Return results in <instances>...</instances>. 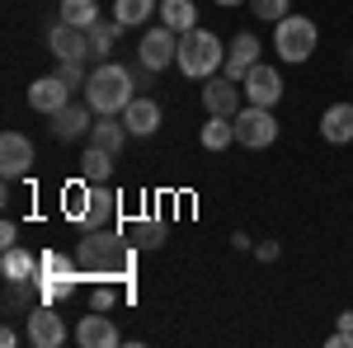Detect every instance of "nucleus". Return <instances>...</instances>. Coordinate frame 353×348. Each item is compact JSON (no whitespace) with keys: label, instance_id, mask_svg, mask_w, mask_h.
<instances>
[{"label":"nucleus","instance_id":"23","mask_svg":"<svg viewBox=\"0 0 353 348\" xmlns=\"http://www.w3.org/2000/svg\"><path fill=\"white\" fill-rule=\"evenodd\" d=\"M151 14H161V5L156 0H113V19L128 28H141Z\"/></svg>","mask_w":353,"mask_h":348},{"label":"nucleus","instance_id":"37","mask_svg":"<svg viewBox=\"0 0 353 348\" xmlns=\"http://www.w3.org/2000/svg\"><path fill=\"white\" fill-rule=\"evenodd\" d=\"M339 329H349V334H353V311H339Z\"/></svg>","mask_w":353,"mask_h":348},{"label":"nucleus","instance_id":"12","mask_svg":"<svg viewBox=\"0 0 353 348\" xmlns=\"http://www.w3.org/2000/svg\"><path fill=\"white\" fill-rule=\"evenodd\" d=\"M94 118H99V113L85 104V99H81V104L57 108V113H52V136H57V141H81V136H90Z\"/></svg>","mask_w":353,"mask_h":348},{"label":"nucleus","instance_id":"2","mask_svg":"<svg viewBox=\"0 0 353 348\" xmlns=\"http://www.w3.org/2000/svg\"><path fill=\"white\" fill-rule=\"evenodd\" d=\"M221 61H226V48H221L217 33H208V28H189V33H179V71H184L189 81H208V76H217Z\"/></svg>","mask_w":353,"mask_h":348},{"label":"nucleus","instance_id":"7","mask_svg":"<svg viewBox=\"0 0 353 348\" xmlns=\"http://www.w3.org/2000/svg\"><path fill=\"white\" fill-rule=\"evenodd\" d=\"M203 108L208 113H221V118H236L245 108V90H241V81H231V76H208L203 81Z\"/></svg>","mask_w":353,"mask_h":348},{"label":"nucleus","instance_id":"28","mask_svg":"<svg viewBox=\"0 0 353 348\" xmlns=\"http://www.w3.org/2000/svg\"><path fill=\"white\" fill-rule=\"evenodd\" d=\"M137 245H141V249H161L165 245V221L161 216H141V221H137Z\"/></svg>","mask_w":353,"mask_h":348},{"label":"nucleus","instance_id":"11","mask_svg":"<svg viewBox=\"0 0 353 348\" xmlns=\"http://www.w3.org/2000/svg\"><path fill=\"white\" fill-rule=\"evenodd\" d=\"M28 344L33 348H61L66 344V320L57 316L48 301L28 311Z\"/></svg>","mask_w":353,"mask_h":348},{"label":"nucleus","instance_id":"25","mask_svg":"<svg viewBox=\"0 0 353 348\" xmlns=\"http://www.w3.org/2000/svg\"><path fill=\"white\" fill-rule=\"evenodd\" d=\"M43 278H81V264L76 254H61V249H43Z\"/></svg>","mask_w":353,"mask_h":348},{"label":"nucleus","instance_id":"30","mask_svg":"<svg viewBox=\"0 0 353 348\" xmlns=\"http://www.w3.org/2000/svg\"><path fill=\"white\" fill-rule=\"evenodd\" d=\"M76 292V278H38V296L52 306V301H66Z\"/></svg>","mask_w":353,"mask_h":348},{"label":"nucleus","instance_id":"27","mask_svg":"<svg viewBox=\"0 0 353 348\" xmlns=\"http://www.w3.org/2000/svg\"><path fill=\"white\" fill-rule=\"evenodd\" d=\"M61 19H66V24H76V28H90L94 19H104V14H99V5H94V0H61Z\"/></svg>","mask_w":353,"mask_h":348},{"label":"nucleus","instance_id":"8","mask_svg":"<svg viewBox=\"0 0 353 348\" xmlns=\"http://www.w3.org/2000/svg\"><path fill=\"white\" fill-rule=\"evenodd\" d=\"M48 48H52L57 61H90V28H76L66 24V19H57L52 28H48Z\"/></svg>","mask_w":353,"mask_h":348},{"label":"nucleus","instance_id":"5","mask_svg":"<svg viewBox=\"0 0 353 348\" xmlns=\"http://www.w3.org/2000/svg\"><path fill=\"white\" fill-rule=\"evenodd\" d=\"M179 61V33L174 28H146L141 33V43H137V66L141 71H165V66H174Z\"/></svg>","mask_w":353,"mask_h":348},{"label":"nucleus","instance_id":"31","mask_svg":"<svg viewBox=\"0 0 353 348\" xmlns=\"http://www.w3.org/2000/svg\"><path fill=\"white\" fill-rule=\"evenodd\" d=\"M250 10H254V19H269V24H278L283 14H292L288 0H250Z\"/></svg>","mask_w":353,"mask_h":348},{"label":"nucleus","instance_id":"14","mask_svg":"<svg viewBox=\"0 0 353 348\" xmlns=\"http://www.w3.org/2000/svg\"><path fill=\"white\" fill-rule=\"evenodd\" d=\"M259 38L254 33H236L231 43H226V61H221V76H231V81H245V71L259 61Z\"/></svg>","mask_w":353,"mask_h":348},{"label":"nucleus","instance_id":"22","mask_svg":"<svg viewBox=\"0 0 353 348\" xmlns=\"http://www.w3.org/2000/svg\"><path fill=\"white\" fill-rule=\"evenodd\" d=\"M161 24L174 28V33L198 28V10H193V0H161Z\"/></svg>","mask_w":353,"mask_h":348},{"label":"nucleus","instance_id":"33","mask_svg":"<svg viewBox=\"0 0 353 348\" xmlns=\"http://www.w3.org/2000/svg\"><path fill=\"white\" fill-rule=\"evenodd\" d=\"M113 301H118V292H113V283H99V287L90 292V306H94V311H113Z\"/></svg>","mask_w":353,"mask_h":348},{"label":"nucleus","instance_id":"34","mask_svg":"<svg viewBox=\"0 0 353 348\" xmlns=\"http://www.w3.org/2000/svg\"><path fill=\"white\" fill-rule=\"evenodd\" d=\"M278 254H283V249H278V240H259V245H254V259H259V264H273Z\"/></svg>","mask_w":353,"mask_h":348},{"label":"nucleus","instance_id":"20","mask_svg":"<svg viewBox=\"0 0 353 348\" xmlns=\"http://www.w3.org/2000/svg\"><path fill=\"white\" fill-rule=\"evenodd\" d=\"M109 174H113V151H104V146H85L81 151V179L85 184H109Z\"/></svg>","mask_w":353,"mask_h":348},{"label":"nucleus","instance_id":"38","mask_svg":"<svg viewBox=\"0 0 353 348\" xmlns=\"http://www.w3.org/2000/svg\"><path fill=\"white\" fill-rule=\"evenodd\" d=\"M217 5H245V0H217Z\"/></svg>","mask_w":353,"mask_h":348},{"label":"nucleus","instance_id":"32","mask_svg":"<svg viewBox=\"0 0 353 348\" xmlns=\"http://www.w3.org/2000/svg\"><path fill=\"white\" fill-rule=\"evenodd\" d=\"M57 76L71 85V90H85V81H90V71H85V61H57Z\"/></svg>","mask_w":353,"mask_h":348},{"label":"nucleus","instance_id":"35","mask_svg":"<svg viewBox=\"0 0 353 348\" xmlns=\"http://www.w3.org/2000/svg\"><path fill=\"white\" fill-rule=\"evenodd\" d=\"M10 245H19V226L14 221H0V249H10Z\"/></svg>","mask_w":353,"mask_h":348},{"label":"nucleus","instance_id":"1","mask_svg":"<svg viewBox=\"0 0 353 348\" xmlns=\"http://www.w3.org/2000/svg\"><path fill=\"white\" fill-rule=\"evenodd\" d=\"M132 99H137V81H132L128 66L104 61V66L90 71V81H85V104L94 108L99 118H104V113H123Z\"/></svg>","mask_w":353,"mask_h":348},{"label":"nucleus","instance_id":"29","mask_svg":"<svg viewBox=\"0 0 353 348\" xmlns=\"http://www.w3.org/2000/svg\"><path fill=\"white\" fill-rule=\"evenodd\" d=\"M33 292H38V283H10L5 287V311L14 316V311H33Z\"/></svg>","mask_w":353,"mask_h":348},{"label":"nucleus","instance_id":"19","mask_svg":"<svg viewBox=\"0 0 353 348\" xmlns=\"http://www.w3.org/2000/svg\"><path fill=\"white\" fill-rule=\"evenodd\" d=\"M128 136H132V132H128L123 113H104V118H94V127H90V141L104 146V151H113V156L128 146Z\"/></svg>","mask_w":353,"mask_h":348},{"label":"nucleus","instance_id":"17","mask_svg":"<svg viewBox=\"0 0 353 348\" xmlns=\"http://www.w3.org/2000/svg\"><path fill=\"white\" fill-rule=\"evenodd\" d=\"M321 136L330 146H349L353 141V104H330L321 113Z\"/></svg>","mask_w":353,"mask_h":348},{"label":"nucleus","instance_id":"26","mask_svg":"<svg viewBox=\"0 0 353 348\" xmlns=\"http://www.w3.org/2000/svg\"><path fill=\"white\" fill-rule=\"evenodd\" d=\"M90 188L94 184H71V188H61V212H66V221H76L81 226V216H85V207H90Z\"/></svg>","mask_w":353,"mask_h":348},{"label":"nucleus","instance_id":"4","mask_svg":"<svg viewBox=\"0 0 353 348\" xmlns=\"http://www.w3.org/2000/svg\"><path fill=\"white\" fill-rule=\"evenodd\" d=\"M231 123H236V146H245V151H269L273 141H278V118H273V108L245 104Z\"/></svg>","mask_w":353,"mask_h":348},{"label":"nucleus","instance_id":"21","mask_svg":"<svg viewBox=\"0 0 353 348\" xmlns=\"http://www.w3.org/2000/svg\"><path fill=\"white\" fill-rule=\"evenodd\" d=\"M203 151H226V146H236V123L231 118H221V113H208V123H203Z\"/></svg>","mask_w":353,"mask_h":348},{"label":"nucleus","instance_id":"9","mask_svg":"<svg viewBox=\"0 0 353 348\" xmlns=\"http://www.w3.org/2000/svg\"><path fill=\"white\" fill-rule=\"evenodd\" d=\"M33 141L24 132H5L0 136V174H5V184H14V179H24L28 170H33Z\"/></svg>","mask_w":353,"mask_h":348},{"label":"nucleus","instance_id":"13","mask_svg":"<svg viewBox=\"0 0 353 348\" xmlns=\"http://www.w3.org/2000/svg\"><path fill=\"white\" fill-rule=\"evenodd\" d=\"M71 104V85L61 81V76H38V81L28 85V108H38V113H48V118H52L57 108H66Z\"/></svg>","mask_w":353,"mask_h":348},{"label":"nucleus","instance_id":"15","mask_svg":"<svg viewBox=\"0 0 353 348\" xmlns=\"http://www.w3.org/2000/svg\"><path fill=\"white\" fill-rule=\"evenodd\" d=\"M0 278H5V283H38V278H43V259L28 254L24 245H10V249L0 254Z\"/></svg>","mask_w":353,"mask_h":348},{"label":"nucleus","instance_id":"18","mask_svg":"<svg viewBox=\"0 0 353 348\" xmlns=\"http://www.w3.org/2000/svg\"><path fill=\"white\" fill-rule=\"evenodd\" d=\"M161 118H165L161 104H156V99H146V94L123 108V123H128V132H132V136H151L156 127H161Z\"/></svg>","mask_w":353,"mask_h":348},{"label":"nucleus","instance_id":"36","mask_svg":"<svg viewBox=\"0 0 353 348\" xmlns=\"http://www.w3.org/2000/svg\"><path fill=\"white\" fill-rule=\"evenodd\" d=\"M330 348H353V334L349 329H334V334H330Z\"/></svg>","mask_w":353,"mask_h":348},{"label":"nucleus","instance_id":"24","mask_svg":"<svg viewBox=\"0 0 353 348\" xmlns=\"http://www.w3.org/2000/svg\"><path fill=\"white\" fill-rule=\"evenodd\" d=\"M123 28H128V24H118V19H94V24H90V52H94V57H109Z\"/></svg>","mask_w":353,"mask_h":348},{"label":"nucleus","instance_id":"10","mask_svg":"<svg viewBox=\"0 0 353 348\" xmlns=\"http://www.w3.org/2000/svg\"><path fill=\"white\" fill-rule=\"evenodd\" d=\"M118 212H123V198L109 184H94L90 188V207L81 216V231H109V226H118Z\"/></svg>","mask_w":353,"mask_h":348},{"label":"nucleus","instance_id":"16","mask_svg":"<svg viewBox=\"0 0 353 348\" xmlns=\"http://www.w3.org/2000/svg\"><path fill=\"white\" fill-rule=\"evenodd\" d=\"M76 344L81 348H113L118 344V329H113L109 311H94L90 306V316H81V325H76Z\"/></svg>","mask_w":353,"mask_h":348},{"label":"nucleus","instance_id":"3","mask_svg":"<svg viewBox=\"0 0 353 348\" xmlns=\"http://www.w3.org/2000/svg\"><path fill=\"white\" fill-rule=\"evenodd\" d=\"M316 43H321V28H316V19H306V14H283V19L273 24V52L283 57L288 66L311 61Z\"/></svg>","mask_w":353,"mask_h":348},{"label":"nucleus","instance_id":"6","mask_svg":"<svg viewBox=\"0 0 353 348\" xmlns=\"http://www.w3.org/2000/svg\"><path fill=\"white\" fill-rule=\"evenodd\" d=\"M245 104H259V108H273L283 99V76H278V66H264V61H254L250 71H245Z\"/></svg>","mask_w":353,"mask_h":348}]
</instances>
